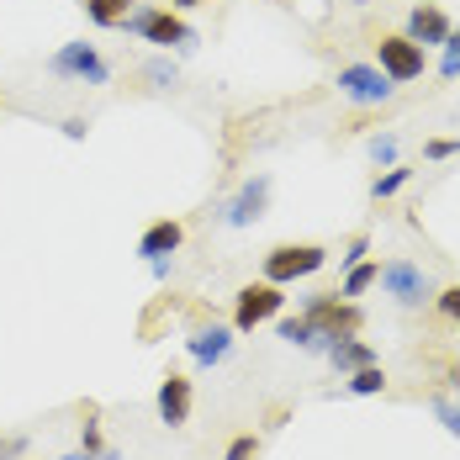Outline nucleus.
Masks as SVG:
<instances>
[{"mask_svg":"<svg viewBox=\"0 0 460 460\" xmlns=\"http://www.w3.org/2000/svg\"><path fill=\"white\" fill-rule=\"evenodd\" d=\"M122 32H133L143 43L154 48H196V32H190V22H185L181 11H164V5H133V16L122 22Z\"/></svg>","mask_w":460,"mask_h":460,"instance_id":"obj_1","label":"nucleus"},{"mask_svg":"<svg viewBox=\"0 0 460 460\" xmlns=\"http://www.w3.org/2000/svg\"><path fill=\"white\" fill-rule=\"evenodd\" d=\"M302 318L313 323V328H318L328 344H333V339H344V333H360V328H366V313H360V302H349V296H339V291L302 296Z\"/></svg>","mask_w":460,"mask_h":460,"instance_id":"obj_2","label":"nucleus"},{"mask_svg":"<svg viewBox=\"0 0 460 460\" xmlns=\"http://www.w3.org/2000/svg\"><path fill=\"white\" fill-rule=\"evenodd\" d=\"M280 307H286V286H276V280H249L233 296V333H254L260 323L280 318Z\"/></svg>","mask_w":460,"mask_h":460,"instance_id":"obj_3","label":"nucleus"},{"mask_svg":"<svg viewBox=\"0 0 460 460\" xmlns=\"http://www.w3.org/2000/svg\"><path fill=\"white\" fill-rule=\"evenodd\" d=\"M323 265H328V249H323V243H276V249L265 254V280L296 286V280L318 276Z\"/></svg>","mask_w":460,"mask_h":460,"instance_id":"obj_4","label":"nucleus"},{"mask_svg":"<svg viewBox=\"0 0 460 460\" xmlns=\"http://www.w3.org/2000/svg\"><path fill=\"white\" fill-rule=\"evenodd\" d=\"M376 286H381L397 307H423V302H434V280H429V270H423L418 260H386L381 276H376Z\"/></svg>","mask_w":460,"mask_h":460,"instance_id":"obj_5","label":"nucleus"},{"mask_svg":"<svg viewBox=\"0 0 460 460\" xmlns=\"http://www.w3.org/2000/svg\"><path fill=\"white\" fill-rule=\"evenodd\" d=\"M423 53H429V48H418L408 32H392V38L376 43V69H381L392 85H413V80H423V69H429Z\"/></svg>","mask_w":460,"mask_h":460,"instance_id":"obj_6","label":"nucleus"},{"mask_svg":"<svg viewBox=\"0 0 460 460\" xmlns=\"http://www.w3.org/2000/svg\"><path fill=\"white\" fill-rule=\"evenodd\" d=\"M48 69H53L58 80H80V85H106V80H111V64L101 58L95 43H64L48 58Z\"/></svg>","mask_w":460,"mask_h":460,"instance_id":"obj_7","label":"nucleus"},{"mask_svg":"<svg viewBox=\"0 0 460 460\" xmlns=\"http://www.w3.org/2000/svg\"><path fill=\"white\" fill-rule=\"evenodd\" d=\"M333 85H339V95H344V101H355V106H386V101H392V91H397V85H392L376 64H344Z\"/></svg>","mask_w":460,"mask_h":460,"instance_id":"obj_8","label":"nucleus"},{"mask_svg":"<svg viewBox=\"0 0 460 460\" xmlns=\"http://www.w3.org/2000/svg\"><path fill=\"white\" fill-rule=\"evenodd\" d=\"M265 207H270V175H249V181L233 190V201L223 207V223L228 228H249V223L265 217Z\"/></svg>","mask_w":460,"mask_h":460,"instance_id":"obj_9","label":"nucleus"},{"mask_svg":"<svg viewBox=\"0 0 460 460\" xmlns=\"http://www.w3.org/2000/svg\"><path fill=\"white\" fill-rule=\"evenodd\" d=\"M450 16H445V5H434V0H423V5H413L408 11V38H413L418 48H445L450 43Z\"/></svg>","mask_w":460,"mask_h":460,"instance_id":"obj_10","label":"nucleus"},{"mask_svg":"<svg viewBox=\"0 0 460 460\" xmlns=\"http://www.w3.org/2000/svg\"><path fill=\"white\" fill-rule=\"evenodd\" d=\"M154 408H159V423L185 429V423H190V381L170 370V376L159 381V397H154Z\"/></svg>","mask_w":460,"mask_h":460,"instance_id":"obj_11","label":"nucleus"},{"mask_svg":"<svg viewBox=\"0 0 460 460\" xmlns=\"http://www.w3.org/2000/svg\"><path fill=\"white\" fill-rule=\"evenodd\" d=\"M185 349H190V360L196 366H223L228 360V349H233V328H196L190 339H185Z\"/></svg>","mask_w":460,"mask_h":460,"instance_id":"obj_12","label":"nucleus"},{"mask_svg":"<svg viewBox=\"0 0 460 460\" xmlns=\"http://www.w3.org/2000/svg\"><path fill=\"white\" fill-rule=\"evenodd\" d=\"M181 243H185V228L175 223V217H159V223H148V228H143L138 254H143V260H170Z\"/></svg>","mask_w":460,"mask_h":460,"instance_id":"obj_13","label":"nucleus"},{"mask_svg":"<svg viewBox=\"0 0 460 460\" xmlns=\"http://www.w3.org/2000/svg\"><path fill=\"white\" fill-rule=\"evenodd\" d=\"M328 366L339 370V376H349V370H360V366H376V349H370L360 333H344V339L328 344Z\"/></svg>","mask_w":460,"mask_h":460,"instance_id":"obj_14","label":"nucleus"},{"mask_svg":"<svg viewBox=\"0 0 460 460\" xmlns=\"http://www.w3.org/2000/svg\"><path fill=\"white\" fill-rule=\"evenodd\" d=\"M276 333L286 339V344L307 349V355H328V339H323V333H318V328H313L307 318H302V313H296V318H280V323H276Z\"/></svg>","mask_w":460,"mask_h":460,"instance_id":"obj_15","label":"nucleus"},{"mask_svg":"<svg viewBox=\"0 0 460 460\" xmlns=\"http://www.w3.org/2000/svg\"><path fill=\"white\" fill-rule=\"evenodd\" d=\"M133 5L138 0H85V16H91L95 27H122L133 16Z\"/></svg>","mask_w":460,"mask_h":460,"instance_id":"obj_16","label":"nucleus"},{"mask_svg":"<svg viewBox=\"0 0 460 460\" xmlns=\"http://www.w3.org/2000/svg\"><path fill=\"white\" fill-rule=\"evenodd\" d=\"M344 392H349V397H376V392H386V370H381V360H376V366H360V370H349V381H344Z\"/></svg>","mask_w":460,"mask_h":460,"instance_id":"obj_17","label":"nucleus"},{"mask_svg":"<svg viewBox=\"0 0 460 460\" xmlns=\"http://www.w3.org/2000/svg\"><path fill=\"white\" fill-rule=\"evenodd\" d=\"M376 276H381V265H370V260H360V265H349V276H344V286H339V296H366L370 286H376Z\"/></svg>","mask_w":460,"mask_h":460,"instance_id":"obj_18","label":"nucleus"},{"mask_svg":"<svg viewBox=\"0 0 460 460\" xmlns=\"http://www.w3.org/2000/svg\"><path fill=\"white\" fill-rule=\"evenodd\" d=\"M408 181H413V170H408V164H386V175H376V181H370V201H386V196H397Z\"/></svg>","mask_w":460,"mask_h":460,"instance_id":"obj_19","label":"nucleus"},{"mask_svg":"<svg viewBox=\"0 0 460 460\" xmlns=\"http://www.w3.org/2000/svg\"><path fill=\"white\" fill-rule=\"evenodd\" d=\"M429 413L445 423V434H456L460 439V402L456 397H429Z\"/></svg>","mask_w":460,"mask_h":460,"instance_id":"obj_20","label":"nucleus"},{"mask_svg":"<svg viewBox=\"0 0 460 460\" xmlns=\"http://www.w3.org/2000/svg\"><path fill=\"white\" fill-rule=\"evenodd\" d=\"M434 307L460 328V286H439V291H434Z\"/></svg>","mask_w":460,"mask_h":460,"instance_id":"obj_21","label":"nucleus"},{"mask_svg":"<svg viewBox=\"0 0 460 460\" xmlns=\"http://www.w3.org/2000/svg\"><path fill=\"white\" fill-rule=\"evenodd\" d=\"M439 75L456 80L460 75V27H450V43H445V58H439Z\"/></svg>","mask_w":460,"mask_h":460,"instance_id":"obj_22","label":"nucleus"},{"mask_svg":"<svg viewBox=\"0 0 460 460\" xmlns=\"http://www.w3.org/2000/svg\"><path fill=\"white\" fill-rule=\"evenodd\" d=\"M143 75H148V80H154V85H164V91H170V85H175V80H181V69H175V64H170V58H154V64H148V69H143Z\"/></svg>","mask_w":460,"mask_h":460,"instance_id":"obj_23","label":"nucleus"},{"mask_svg":"<svg viewBox=\"0 0 460 460\" xmlns=\"http://www.w3.org/2000/svg\"><path fill=\"white\" fill-rule=\"evenodd\" d=\"M80 450H91L95 460H101V450H106V439H101V423H95V418L80 423Z\"/></svg>","mask_w":460,"mask_h":460,"instance_id":"obj_24","label":"nucleus"},{"mask_svg":"<svg viewBox=\"0 0 460 460\" xmlns=\"http://www.w3.org/2000/svg\"><path fill=\"white\" fill-rule=\"evenodd\" d=\"M450 154H460V138H429L423 143V159H429V164H439V159H450Z\"/></svg>","mask_w":460,"mask_h":460,"instance_id":"obj_25","label":"nucleus"},{"mask_svg":"<svg viewBox=\"0 0 460 460\" xmlns=\"http://www.w3.org/2000/svg\"><path fill=\"white\" fill-rule=\"evenodd\" d=\"M370 254V238L366 233H355V238H349V243H344V254H339V265H344V270H349V265H360V260H366Z\"/></svg>","mask_w":460,"mask_h":460,"instance_id":"obj_26","label":"nucleus"},{"mask_svg":"<svg viewBox=\"0 0 460 460\" xmlns=\"http://www.w3.org/2000/svg\"><path fill=\"white\" fill-rule=\"evenodd\" d=\"M370 159H376V164H397V138H392V133L370 138Z\"/></svg>","mask_w":460,"mask_h":460,"instance_id":"obj_27","label":"nucleus"},{"mask_svg":"<svg viewBox=\"0 0 460 460\" xmlns=\"http://www.w3.org/2000/svg\"><path fill=\"white\" fill-rule=\"evenodd\" d=\"M254 456H260V439H254V434H238L223 460H254Z\"/></svg>","mask_w":460,"mask_h":460,"instance_id":"obj_28","label":"nucleus"},{"mask_svg":"<svg viewBox=\"0 0 460 460\" xmlns=\"http://www.w3.org/2000/svg\"><path fill=\"white\" fill-rule=\"evenodd\" d=\"M85 133H91V122H85V117H64V138H85Z\"/></svg>","mask_w":460,"mask_h":460,"instance_id":"obj_29","label":"nucleus"},{"mask_svg":"<svg viewBox=\"0 0 460 460\" xmlns=\"http://www.w3.org/2000/svg\"><path fill=\"white\" fill-rule=\"evenodd\" d=\"M22 450H27V439H22V434H5V439H0V460L22 456Z\"/></svg>","mask_w":460,"mask_h":460,"instance_id":"obj_30","label":"nucleus"},{"mask_svg":"<svg viewBox=\"0 0 460 460\" xmlns=\"http://www.w3.org/2000/svg\"><path fill=\"white\" fill-rule=\"evenodd\" d=\"M196 5H207V0H170V11H196Z\"/></svg>","mask_w":460,"mask_h":460,"instance_id":"obj_31","label":"nucleus"},{"mask_svg":"<svg viewBox=\"0 0 460 460\" xmlns=\"http://www.w3.org/2000/svg\"><path fill=\"white\" fill-rule=\"evenodd\" d=\"M64 460H95L91 450H75V456H64Z\"/></svg>","mask_w":460,"mask_h":460,"instance_id":"obj_32","label":"nucleus"}]
</instances>
